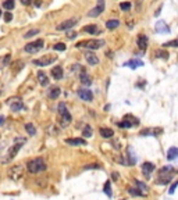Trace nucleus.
I'll return each instance as SVG.
<instances>
[{"mask_svg":"<svg viewBox=\"0 0 178 200\" xmlns=\"http://www.w3.org/2000/svg\"><path fill=\"white\" fill-rule=\"evenodd\" d=\"M173 174H174V168H173L171 165L163 167L162 170H160V172H159V179L156 181V184H159V185L168 184V182L173 179Z\"/></svg>","mask_w":178,"mask_h":200,"instance_id":"nucleus-1","label":"nucleus"},{"mask_svg":"<svg viewBox=\"0 0 178 200\" xmlns=\"http://www.w3.org/2000/svg\"><path fill=\"white\" fill-rule=\"evenodd\" d=\"M26 168H28V171H29L31 174H38V172H42V171L46 170V164H45L42 157H38V158H33V160L28 161Z\"/></svg>","mask_w":178,"mask_h":200,"instance_id":"nucleus-2","label":"nucleus"},{"mask_svg":"<svg viewBox=\"0 0 178 200\" xmlns=\"http://www.w3.org/2000/svg\"><path fill=\"white\" fill-rule=\"evenodd\" d=\"M103 45H104V40L91 39V40H84V42H79L78 45H77V47H88L89 50H96V49H100Z\"/></svg>","mask_w":178,"mask_h":200,"instance_id":"nucleus-3","label":"nucleus"},{"mask_svg":"<svg viewBox=\"0 0 178 200\" xmlns=\"http://www.w3.org/2000/svg\"><path fill=\"white\" fill-rule=\"evenodd\" d=\"M57 56H50V54H46L43 56L42 59H38V60H33V66H38V67H46V66H50L53 63L56 61Z\"/></svg>","mask_w":178,"mask_h":200,"instance_id":"nucleus-4","label":"nucleus"},{"mask_svg":"<svg viewBox=\"0 0 178 200\" xmlns=\"http://www.w3.org/2000/svg\"><path fill=\"white\" fill-rule=\"evenodd\" d=\"M42 47H43V40L38 39V40H35V42H31V43H28V45H25L24 50H25L26 53H36V52H39Z\"/></svg>","mask_w":178,"mask_h":200,"instance_id":"nucleus-5","label":"nucleus"},{"mask_svg":"<svg viewBox=\"0 0 178 200\" xmlns=\"http://www.w3.org/2000/svg\"><path fill=\"white\" fill-rule=\"evenodd\" d=\"M24 175V170L21 168V165H14L9 170V177L11 178L13 181H18L20 178H22Z\"/></svg>","mask_w":178,"mask_h":200,"instance_id":"nucleus-6","label":"nucleus"},{"mask_svg":"<svg viewBox=\"0 0 178 200\" xmlns=\"http://www.w3.org/2000/svg\"><path fill=\"white\" fill-rule=\"evenodd\" d=\"M21 147H22V143H15V144H13V146L10 147V150L7 151V157L3 158V163H9L10 160H13V158L15 157V154L20 151Z\"/></svg>","mask_w":178,"mask_h":200,"instance_id":"nucleus-7","label":"nucleus"},{"mask_svg":"<svg viewBox=\"0 0 178 200\" xmlns=\"http://www.w3.org/2000/svg\"><path fill=\"white\" fill-rule=\"evenodd\" d=\"M104 11V0H98V4H96V7H93L92 10L88 13L89 17H92V18H95V17L100 15V14Z\"/></svg>","mask_w":178,"mask_h":200,"instance_id":"nucleus-8","label":"nucleus"},{"mask_svg":"<svg viewBox=\"0 0 178 200\" xmlns=\"http://www.w3.org/2000/svg\"><path fill=\"white\" fill-rule=\"evenodd\" d=\"M77 22H78V18H70V20L63 21L61 24H59V25L56 26V29L57 31H67V29H70V28L75 26Z\"/></svg>","mask_w":178,"mask_h":200,"instance_id":"nucleus-9","label":"nucleus"},{"mask_svg":"<svg viewBox=\"0 0 178 200\" xmlns=\"http://www.w3.org/2000/svg\"><path fill=\"white\" fill-rule=\"evenodd\" d=\"M9 104H10V107H11L13 111H20V110H22L24 108V103H22V100H21L20 97L9 99Z\"/></svg>","mask_w":178,"mask_h":200,"instance_id":"nucleus-10","label":"nucleus"},{"mask_svg":"<svg viewBox=\"0 0 178 200\" xmlns=\"http://www.w3.org/2000/svg\"><path fill=\"white\" fill-rule=\"evenodd\" d=\"M78 97L84 102H92L93 100V93L89 89H79L78 90Z\"/></svg>","mask_w":178,"mask_h":200,"instance_id":"nucleus-11","label":"nucleus"},{"mask_svg":"<svg viewBox=\"0 0 178 200\" xmlns=\"http://www.w3.org/2000/svg\"><path fill=\"white\" fill-rule=\"evenodd\" d=\"M153 171H155V164L153 163H143L142 164V174L145 175L146 178H150Z\"/></svg>","mask_w":178,"mask_h":200,"instance_id":"nucleus-12","label":"nucleus"},{"mask_svg":"<svg viewBox=\"0 0 178 200\" xmlns=\"http://www.w3.org/2000/svg\"><path fill=\"white\" fill-rule=\"evenodd\" d=\"M85 60H86V63H88L89 66H96V64L99 63L98 56H96L95 53H92V52H86L85 53Z\"/></svg>","mask_w":178,"mask_h":200,"instance_id":"nucleus-13","label":"nucleus"},{"mask_svg":"<svg viewBox=\"0 0 178 200\" xmlns=\"http://www.w3.org/2000/svg\"><path fill=\"white\" fill-rule=\"evenodd\" d=\"M155 29L157 33H168L170 32V28H168V25L164 22V21H159V22H156V26Z\"/></svg>","mask_w":178,"mask_h":200,"instance_id":"nucleus-14","label":"nucleus"},{"mask_svg":"<svg viewBox=\"0 0 178 200\" xmlns=\"http://www.w3.org/2000/svg\"><path fill=\"white\" fill-rule=\"evenodd\" d=\"M82 32L91 33V35H99V33H102V31H100L96 25H86L82 28Z\"/></svg>","mask_w":178,"mask_h":200,"instance_id":"nucleus-15","label":"nucleus"},{"mask_svg":"<svg viewBox=\"0 0 178 200\" xmlns=\"http://www.w3.org/2000/svg\"><path fill=\"white\" fill-rule=\"evenodd\" d=\"M66 143L71 144V146H82V144H86V142L82 138H70L66 139Z\"/></svg>","mask_w":178,"mask_h":200,"instance_id":"nucleus-16","label":"nucleus"},{"mask_svg":"<svg viewBox=\"0 0 178 200\" xmlns=\"http://www.w3.org/2000/svg\"><path fill=\"white\" fill-rule=\"evenodd\" d=\"M136 43H138V47L141 50H146V47H148V36L146 35H139Z\"/></svg>","mask_w":178,"mask_h":200,"instance_id":"nucleus-17","label":"nucleus"},{"mask_svg":"<svg viewBox=\"0 0 178 200\" xmlns=\"http://www.w3.org/2000/svg\"><path fill=\"white\" fill-rule=\"evenodd\" d=\"M36 76H38V81H39V83L42 86H47V85H49V78H47V75L43 71H38Z\"/></svg>","mask_w":178,"mask_h":200,"instance_id":"nucleus-18","label":"nucleus"},{"mask_svg":"<svg viewBox=\"0 0 178 200\" xmlns=\"http://www.w3.org/2000/svg\"><path fill=\"white\" fill-rule=\"evenodd\" d=\"M70 122H71V114H70L68 111L64 113L63 115H60V125H61L63 128L64 127H67Z\"/></svg>","mask_w":178,"mask_h":200,"instance_id":"nucleus-19","label":"nucleus"},{"mask_svg":"<svg viewBox=\"0 0 178 200\" xmlns=\"http://www.w3.org/2000/svg\"><path fill=\"white\" fill-rule=\"evenodd\" d=\"M60 93H61V90H60L59 86H52V88L47 90V95H49L50 99H57L60 96Z\"/></svg>","mask_w":178,"mask_h":200,"instance_id":"nucleus-20","label":"nucleus"},{"mask_svg":"<svg viewBox=\"0 0 178 200\" xmlns=\"http://www.w3.org/2000/svg\"><path fill=\"white\" fill-rule=\"evenodd\" d=\"M52 75L56 79H63V68L60 66H56L52 68Z\"/></svg>","mask_w":178,"mask_h":200,"instance_id":"nucleus-21","label":"nucleus"},{"mask_svg":"<svg viewBox=\"0 0 178 200\" xmlns=\"http://www.w3.org/2000/svg\"><path fill=\"white\" fill-rule=\"evenodd\" d=\"M125 66L127 67H131V68L135 69V68H138V67L143 66V61H141V60H138V59H134V60H129V61H127Z\"/></svg>","mask_w":178,"mask_h":200,"instance_id":"nucleus-22","label":"nucleus"},{"mask_svg":"<svg viewBox=\"0 0 178 200\" xmlns=\"http://www.w3.org/2000/svg\"><path fill=\"white\" fill-rule=\"evenodd\" d=\"M79 81H81V83H84V85L89 86L91 83H92V79H91V76H88L85 74V71L81 72V75H79Z\"/></svg>","mask_w":178,"mask_h":200,"instance_id":"nucleus-23","label":"nucleus"},{"mask_svg":"<svg viewBox=\"0 0 178 200\" xmlns=\"http://www.w3.org/2000/svg\"><path fill=\"white\" fill-rule=\"evenodd\" d=\"M99 132H100V135H102L103 138H106V139L113 138V135H114L113 129H110V128H100V129H99Z\"/></svg>","mask_w":178,"mask_h":200,"instance_id":"nucleus-24","label":"nucleus"},{"mask_svg":"<svg viewBox=\"0 0 178 200\" xmlns=\"http://www.w3.org/2000/svg\"><path fill=\"white\" fill-rule=\"evenodd\" d=\"M178 157V147H170L167 151V158L168 160H174Z\"/></svg>","mask_w":178,"mask_h":200,"instance_id":"nucleus-25","label":"nucleus"},{"mask_svg":"<svg viewBox=\"0 0 178 200\" xmlns=\"http://www.w3.org/2000/svg\"><path fill=\"white\" fill-rule=\"evenodd\" d=\"M127 157H128V161H127V163H128L129 165H134L136 163V158H135L134 151H132V147H128V156H127Z\"/></svg>","mask_w":178,"mask_h":200,"instance_id":"nucleus-26","label":"nucleus"},{"mask_svg":"<svg viewBox=\"0 0 178 200\" xmlns=\"http://www.w3.org/2000/svg\"><path fill=\"white\" fill-rule=\"evenodd\" d=\"M128 192L132 196H145V192H142L138 188H128Z\"/></svg>","mask_w":178,"mask_h":200,"instance_id":"nucleus-27","label":"nucleus"},{"mask_svg":"<svg viewBox=\"0 0 178 200\" xmlns=\"http://www.w3.org/2000/svg\"><path fill=\"white\" fill-rule=\"evenodd\" d=\"M120 25V21L118 20H109L106 22V26H107V29H115L117 26Z\"/></svg>","mask_w":178,"mask_h":200,"instance_id":"nucleus-28","label":"nucleus"},{"mask_svg":"<svg viewBox=\"0 0 178 200\" xmlns=\"http://www.w3.org/2000/svg\"><path fill=\"white\" fill-rule=\"evenodd\" d=\"M25 131L28 132V135H31V136H33V135L36 134V128H35V127H33L31 122L25 124Z\"/></svg>","mask_w":178,"mask_h":200,"instance_id":"nucleus-29","label":"nucleus"},{"mask_svg":"<svg viewBox=\"0 0 178 200\" xmlns=\"http://www.w3.org/2000/svg\"><path fill=\"white\" fill-rule=\"evenodd\" d=\"M14 6H15V2L14 0H4V3H3V7L6 8V10L11 11L14 8Z\"/></svg>","mask_w":178,"mask_h":200,"instance_id":"nucleus-30","label":"nucleus"},{"mask_svg":"<svg viewBox=\"0 0 178 200\" xmlns=\"http://www.w3.org/2000/svg\"><path fill=\"white\" fill-rule=\"evenodd\" d=\"M82 134H84V136H85V138H91V136H92V128H91L89 125H86L85 128H84Z\"/></svg>","mask_w":178,"mask_h":200,"instance_id":"nucleus-31","label":"nucleus"},{"mask_svg":"<svg viewBox=\"0 0 178 200\" xmlns=\"http://www.w3.org/2000/svg\"><path fill=\"white\" fill-rule=\"evenodd\" d=\"M38 33H39V29H36V28H35V29L28 31V32H26L25 35H24V38H26V39H28V38H32V36L38 35Z\"/></svg>","mask_w":178,"mask_h":200,"instance_id":"nucleus-32","label":"nucleus"},{"mask_svg":"<svg viewBox=\"0 0 178 200\" xmlns=\"http://www.w3.org/2000/svg\"><path fill=\"white\" fill-rule=\"evenodd\" d=\"M163 46H164V47H178V39L170 40V42H166Z\"/></svg>","mask_w":178,"mask_h":200,"instance_id":"nucleus-33","label":"nucleus"},{"mask_svg":"<svg viewBox=\"0 0 178 200\" xmlns=\"http://www.w3.org/2000/svg\"><path fill=\"white\" fill-rule=\"evenodd\" d=\"M13 67H15V68H14V74H17V72H18V71H20V69L24 67V63L18 60V61H15V63L13 64Z\"/></svg>","mask_w":178,"mask_h":200,"instance_id":"nucleus-34","label":"nucleus"},{"mask_svg":"<svg viewBox=\"0 0 178 200\" xmlns=\"http://www.w3.org/2000/svg\"><path fill=\"white\" fill-rule=\"evenodd\" d=\"M57 111H59V115H63L64 113H67L68 110H67V107H66V104H64V103H60L59 107H57Z\"/></svg>","mask_w":178,"mask_h":200,"instance_id":"nucleus-35","label":"nucleus"},{"mask_svg":"<svg viewBox=\"0 0 178 200\" xmlns=\"http://www.w3.org/2000/svg\"><path fill=\"white\" fill-rule=\"evenodd\" d=\"M156 56L159 57V59H164V60H167L168 59V53L167 52H164V50H157V52H156Z\"/></svg>","mask_w":178,"mask_h":200,"instance_id":"nucleus-36","label":"nucleus"},{"mask_svg":"<svg viewBox=\"0 0 178 200\" xmlns=\"http://www.w3.org/2000/svg\"><path fill=\"white\" fill-rule=\"evenodd\" d=\"M120 8H121L122 11H128L129 8H131V3H129V2H124V3L120 4Z\"/></svg>","mask_w":178,"mask_h":200,"instance_id":"nucleus-37","label":"nucleus"},{"mask_svg":"<svg viewBox=\"0 0 178 200\" xmlns=\"http://www.w3.org/2000/svg\"><path fill=\"white\" fill-rule=\"evenodd\" d=\"M53 49L57 50V52H64V50H66V45H64V43H57V45L53 46Z\"/></svg>","mask_w":178,"mask_h":200,"instance_id":"nucleus-38","label":"nucleus"},{"mask_svg":"<svg viewBox=\"0 0 178 200\" xmlns=\"http://www.w3.org/2000/svg\"><path fill=\"white\" fill-rule=\"evenodd\" d=\"M135 185L138 186V189H141V190H142V192H145V190L148 189V186H146V185L143 184V182H141V181H135Z\"/></svg>","mask_w":178,"mask_h":200,"instance_id":"nucleus-39","label":"nucleus"},{"mask_svg":"<svg viewBox=\"0 0 178 200\" xmlns=\"http://www.w3.org/2000/svg\"><path fill=\"white\" fill-rule=\"evenodd\" d=\"M104 192H106V195L109 197H111V190H110V181H107L104 184Z\"/></svg>","mask_w":178,"mask_h":200,"instance_id":"nucleus-40","label":"nucleus"},{"mask_svg":"<svg viewBox=\"0 0 178 200\" xmlns=\"http://www.w3.org/2000/svg\"><path fill=\"white\" fill-rule=\"evenodd\" d=\"M98 168H100L99 164H88L84 167V170H98Z\"/></svg>","mask_w":178,"mask_h":200,"instance_id":"nucleus-41","label":"nucleus"},{"mask_svg":"<svg viewBox=\"0 0 178 200\" xmlns=\"http://www.w3.org/2000/svg\"><path fill=\"white\" fill-rule=\"evenodd\" d=\"M177 186H178V181H175L174 184L171 185V186H170V189H168V193L170 195H173L175 192V189H177Z\"/></svg>","mask_w":178,"mask_h":200,"instance_id":"nucleus-42","label":"nucleus"},{"mask_svg":"<svg viewBox=\"0 0 178 200\" xmlns=\"http://www.w3.org/2000/svg\"><path fill=\"white\" fill-rule=\"evenodd\" d=\"M11 20H13V15H11L10 13H6V14H4V21H6V22H10Z\"/></svg>","mask_w":178,"mask_h":200,"instance_id":"nucleus-43","label":"nucleus"},{"mask_svg":"<svg viewBox=\"0 0 178 200\" xmlns=\"http://www.w3.org/2000/svg\"><path fill=\"white\" fill-rule=\"evenodd\" d=\"M75 36H77V32H68V38H70V39H74Z\"/></svg>","mask_w":178,"mask_h":200,"instance_id":"nucleus-44","label":"nucleus"},{"mask_svg":"<svg viewBox=\"0 0 178 200\" xmlns=\"http://www.w3.org/2000/svg\"><path fill=\"white\" fill-rule=\"evenodd\" d=\"M4 120H6V118H4V115H0V127L4 124Z\"/></svg>","mask_w":178,"mask_h":200,"instance_id":"nucleus-45","label":"nucleus"},{"mask_svg":"<svg viewBox=\"0 0 178 200\" xmlns=\"http://www.w3.org/2000/svg\"><path fill=\"white\" fill-rule=\"evenodd\" d=\"M113 179H114V181L118 179V174H117V172H113Z\"/></svg>","mask_w":178,"mask_h":200,"instance_id":"nucleus-46","label":"nucleus"},{"mask_svg":"<svg viewBox=\"0 0 178 200\" xmlns=\"http://www.w3.org/2000/svg\"><path fill=\"white\" fill-rule=\"evenodd\" d=\"M21 3H22V4H29L31 0H21Z\"/></svg>","mask_w":178,"mask_h":200,"instance_id":"nucleus-47","label":"nucleus"},{"mask_svg":"<svg viewBox=\"0 0 178 200\" xmlns=\"http://www.w3.org/2000/svg\"><path fill=\"white\" fill-rule=\"evenodd\" d=\"M107 57H110V59H113V52H107Z\"/></svg>","mask_w":178,"mask_h":200,"instance_id":"nucleus-48","label":"nucleus"},{"mask_svg":"<svg viewBox=\"0 0 178 200\" xmlns=\"http://www.w3.org/2000/svg\"><path fill=\"white\" fill-rule=\"evenodd\" d=\"M0 15H2V11H0Z\"/></svg>","mask_w":178,"mask_h":200,"instance_id":"nucleus-49","label":"nucleus"}]
</instances>
